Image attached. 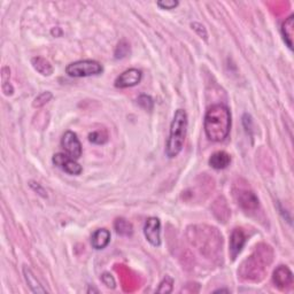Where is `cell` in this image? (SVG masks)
I'll use <instances>...</instances> for the list:
<instances>
[{
  "instance_id": "cell-1",
  "label": "cell",
  "mask_w": 294,
  "mask_h": 294,
  "mask_svg": "<svg viewBox=\"0 0 294 294\" xmlns=\"http://www.w3.org/2000/svg\"><path fill=\"white\" fill-rule=\"evenodd\" d=\"M205 132L211 142H223L230 133L231 113L224 105H214L205 116Z\"/></svg>"
},
{
  "instance_id": "cell-2",
  "label": "cell",
  "mask_w": 294,
  "mask_h": 294,
  "mask_svg": "<svg viewBox=\"0 0 294 294\" xmlns=\"http://www.w3.org/2000/svg\"><path fill=\"white\" fill-rule=\"evenodd\" d=\"M187 130V115L184 109H177L170 124V132L166 144V155L173 159L182 152Z\"/></svg>"
},
{
  "instance_id": "cell-3",
  "label": "cell",
  "mask_w": 294,
  "mask_h": 294,
  "mask_svg": "<svg viewBox=\"0 0 294 294\" xmlns=\"http://www.w3.org/2000/svg\"><path fill=\"white\" fill-rule=\"evenodd\" d=\"M102 64L94 60H82L68 64L66 73L70 77H88L102 73Z\"/></svg>"
},
{
  "instance_id": "cell-4",
  "label": "cell",
  "mask_w": 294,
  "mask_h": 294,
  "mask_svg": "<svg viewBox=\"0 0 294 294\" xmlns=\"http://www.w3.org/2000/svg\"><path fill=\"white\" fill-rule=\"evenodd\" d=\"M61 146L66 152L68 156L71 159L77 160L82 155V144L80 139L77 138V135L73 131L64 132V135L61 138Z\"/></svg>"
},
{
  "instance_id": "cell-5",
  "label": "cell",
  "mask_w": 294,
  "mask_h": 294,
  "mask_svg": "<svg viewBox=\"0 0 294 294\" xmlns=\"http://www.w3.org/2000/svg\"><path fill=\"white\" fill-rule=\"evenodd\" d=\"M144 235L146 240L154 247H159L161 245V222L159 218H147L144 225Z\"/></svg>"
},
{
  "instance_id": "cell-6",
  "label": "cell",
  "mask_w": 294,
  "mask_h": 294,
  "mask_svg": "<svg viewBox=\"0 0 294 294\" xmlns=\"http://www.w3.org/2000/svg\"><path fill=\"white\" fill-rule=\"evenodd\" d=\"M52 162L54 166H57L58 168L62 169L64 173L69 174V175H81V173L83 172V168L80 163H77L74 159H71L70 156L63 153H57L53 155Z\"/></svg>"
},
{
  "instance_id": "cell-7",
  "label": "cell",
  "mask_w": 294,
  "mask_h": 294,
  "mask_svg": "<svg viewBox=\"0 0 294 294\" xmlns=\"http://www.w3.org/2000/svg\"><path fill=\"white\" fill-rule=\"evenodd\" d=\"M235 200L239 206L246 211H254L259 207V199L256 194L252 190L248 189H239L235 191Z\"/></svg>"
},
{
  "instance_id": "cell-8",
  "label": "cell",
  "mask_w": 294,
  "mask_h": 294,
  "mask_svg": "<svg viewBox=\"0 0 294 294\" xmlns=\"http://www.w3.org/2000/svg\"><path fill=\"white\" fill-rule=\"evenodd\" d=\"M143 78V73L139 69L131 68V69L125 70L119 76L116 78L115 87L118 88H126L136 87L140 83Z\"/></svg>"
},
{
  "instance_id": "cell-9",
  "label": "cell",
  "mask_w": 294,
  "mask_h": 294,
  "mask_svg": "<svg viewBox=\"0 0 294 294\" xmlns=\"http://www.w3.org/2000/svg\"><path fill=\"white\" fill-rule=\"evenodd\" d=\"M246 241H247V237H246L245 232L242 231L241 229L237 228L232 231L230 237V244H229V252H230V256L232 260H235L237 256L240 254Z\"/></svg>"
},
{
  "instance_id": "cell-10",
  "label": "cell",
  "mask_w": 294,
  "mask_h": 294,
  "mask_svg": "<svg viewBox=\"0 0 294 294\" xmlns=\"http://www.w3.org/2000/svg\"><path fill=\"white\" fill-rule=\"evenodd\" d=\"M272 280L279 290H287L293 284V273L286 265H279L273 271Z\"/></svg>"
},
{
  "instance_id": "cell-11",
  "label": "cell",
  "mask_w": 294,
  "mask_h": 294,
  "mask_svg": "<svg viewBox=\"0 0 294 294\" xmlns=\"http://www.w3.org/2000/svg\"><path fill=\"white\" fill-rule=\"evenodd\" d=\"M111 241V232L107 229H98L91 237V245L94 249H104Z\"/></svg>"
},
{
  "instance_id": "cell-12",
  "label": "cell",
  "mask_w": 294,
  "mask_h": 294,
  "mask_svg": "<svg viewBox=\"0 0 294 294\" xmlns=\"http://www.w3.org/2000/svg\"><path fill=\"white\" fill-rule=\"evenodd\" d=\"M231 163V156L224 151L215 152L209 158V166L213 169L222 170L228 168Z\"/></svg>"
},
{
  "instance_id": "cell-13",
  "label": "cell",
  "mask_w": 294,
  "mask_h": 294,
  "mask_svg": "<svg viewBox=\"0 0 294 294\" xmlns=\"http://www.w3.org/2000/svg\"><path fill=\"white\" fill-rule=\"evenodd\" d=\"M23 275H25L27 284H28L30 290H31L33 293H46L47 292L46 289H44L42 284L39 283V280L37 279V277L33 275L32 271L28 268V266H25V268H23Z\"/></svg>"
},
{
  "instance_id": "cell-14",
  "label": "cell",
  "mask_w": 294,
  "mask_h": 294,
  "mask_svg": "<svg viewBox=\"0 0 294 294\" xmlns=\"http://www.w3.org/2000/svg\"><path fill=\"white\" fill-rule=\"evenodd\" d=\"M32 67L43 76H51L53 74V67L49 61L42 57H36L31 59Z\"/></svg>"
},
{
  "instance_id": "cell-15",
  "label": "cell",
  "mask_w": 294,
  "mask_h": 294,
  "mask_svg": "<svg viewBox=\"0 0 294 294\" xmlns=\"http://www.w3.org/2000/svg\"><path fill=\"white\" fill-rule=\"evenodd\" d=\"M282 33L285 40L286 45L291 50L293 49V33H294V15H291L289 19L285 20L282 27Z\"/></svg>"
},
{
  "instance_id": "cell-16",
  "label": "cell",
  "mask_w": 294,
  "mask_h": 294,
  "mask_svg": "<svg viewBox=\"0 0 294 294\" xmlns=\"http://www.w3.org/2000/svg\"><path fill=\"white\" fill-rule=\"evenodd\" d=\"M114 228L116 232L123 237H130L133 234L132 224L129 221H126L125 218H118L114 223Z\"/></svg>"
},
{
  "instance_id": "cell-17",
  "label": "cell",
  "mask_w": 294,
  "mask_h": 294,
  "mask_svg": "<svg viewBox=\"0 0 294 294\" xmlns=\"http://www.w3.org/2000/svg\"><path fill=\"white\" fill-rule=\"evenodd\" d=\"M88 140L95 145H104L108 142V133L106 130H97L88 135Z\"/></svg>"
},
{
  "instance_id": "cell-18",
  "label": "cell",
  "mask_w": 294,
  "mask_h": 294,
  "mask_svg": "<svg viewBox=\"0 0 294 294\" xmlns=\"http://www.w3.org/2000/svg\"><path fill=\"white\" fill-rule=\"evenodd\" d=\"M129 53H130V45L125 42V40H121V42L118 44V46H116L115 58L116 59H123V58L128 57Z\"/></svg>"
},
{
  "instance_id": "cell-19",
  "label": "cell",
  "mask_w": 294,
  "mask_h": 294,
  "mask_svg": "<svg viewBox=\"0 0 294 294\" xmlns=\"http://www.w3.org/2000/svg\"><path fill=\"white\" fill-rule=\"evenodd\" d=\"M52 93H51V92H49V91H45V92H43V93H40L38 97H36V99L35 100H33V107H36V108H40V107H43L44 105H46L47 102H49L51 99H52Z\"/></svg>"
},
{
  "instance_id": "cell-20",
  "label": "cell",
  "mask_w": 294,
  "mask_h": 294,
  "mask_svg": "<svg viewBox=\"0 0 294 294\" xmlns=\"http://www.w3.org/2000/svg\"><path fill=\"white\" fill-rule=\"evenodd\" d=\"M173 284L174 279L170 276H166L161 283L156 292L158 293H170L173 291Z\"/></svg>"
},
{
  "instance_id": "cell-21",
  "label": "cell",
  "mask_w": 294,
  "mask_h": 294,
  "mask_svg": "<svg viewBox=\"0 0 294 294\" xmlns=\"http://www.w3.org/2000/svg\"><path fill=\"white\" fill-rule=\"evenodd\" d=\"M137 102H138V105L140 106V107L145 109V111H152L153 105H154V102H153V99L147 94L140 95V97L137 99Z\"/></svg>"
},
{
  "instance_id": "cell-22",
  "label": "cell",
  "mask_w": 294,
  "mask_h": 294,
  "mask_svg": "<svg viewBox=\"0 0 294 294\" xmlns=\"http://www.w3.org/2000/svg\"><path fill=\"white\" fill-rule=\"evenodd\" d=\"M179 2L177 0H161V1H158V6L161 9H174L178 6Z\"/></svg>"
},
{
  "instance_id": "cell-23",
  "label": "cell",
  "mask_w": 294,
  "mask_h": 294,
  "mask_svg": "<svg viewBox=\"0 0 294 294\" xmlns=\"http://www.w3.org/2000/svg\"><path fill=\"white\" fill-rule=\"evenodd\" d=\"M101 280H102V283H104L105 285L108 287V289H115V286H116L115 279H114V277L111 275V273L105 272L104 275L101 276Z\"/></svg>"
},
{
  "instance_id": "cell-24",
  "label": "cell",
  "mask_w": 294,
  "mask_h": 294,
  "mask_svg": "<svg viewBox=\"0 0 294 294\" xmlns=\"http://www.w3.org/2000/svg\"><path fill=\"white\" fill-rule=\"evenodd\" d=\"M191 27H192V29L198 33V35H199L201 37V38H204L205 40H207L208 35H207L206 29H205V27L203 25H200V23L194 22V23H192V25H191Z\"/></svg>"
},
{
  "instance_id": "cell-25",
  "label": "cell",
  "mask_w": 294,
  "mask_h": 294,
  "mask_svg": "<svg viewBox=\"0 0 294 294\" xmlns=\"http://www.w3.org/2000/svg\"><path fill=\"white\" fill-rule=\"evenodd\" d=\"M30 186H31V187H32V189L36 191V192H38V193L40 194V196H43V197H46V194H45V191H44V189H43V187H42V186H40L38 183H37V186H35V184H33V182H31V183H30Z\"/></svg>"
},
{
  "instance_id": "cell-26",
  "label": "cell",
  "mask_w": 294,
  "mask_h": 294,
  "mask_svg": "<svg viewBox=\"0 0 294 294\" xmlns=\"http://www.w3.org/2000/svg\"><path fill=\"white\" fill-rule=\"evenodd\" d=\"M218 292H229V290H223V289H220V290L215 291V293H218Z\"/></svg>"
}]
</instances>
